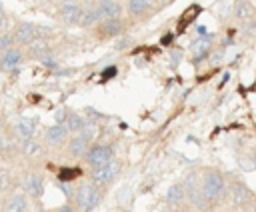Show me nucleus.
I'll return each instance as SVG.
<instances>
[{"label":"nucleus","instance_id":"1","mask_svg":"<svg viewBox=\"0 0 256 212\" xmlns=\"http://www.w3.org/2000/svg\"><path fill=\"white\" fill-rule=\"evenodd\" d=\"M98 186V184H96ZM94 184H82L76 192V204L80 210H92L102 202V192Z\"/></svg>","mask_w":256,"mask_h":212},{"label":"nucleus","instance_id":"2","mask_svg":"<svg viewBox=\"0 0 256 212\" xmlns=\"http://www.w3.org/2000/svg\"><path fill=\"white\" fill-rule=\"evenodd\" d=\"M120 172V162L116 160H108L100 166H94L92 170V182L98 184V186H104V184H110Z\"/></svg>","mask_w":256,"mask_h":212},{"label":"nucleus","instance_id":"3","mask_svg":"<svg viewBox=\"0 0 256 212\" xmlns=\"http://www.w3.org/2000/svg\"><path fill=\"white\" fill-rule=\"evenodd\" d=\"M202 190H204V196L208 198V202H214L222 196L224 192V178L218 174V172H208L204 176V182H202Z\"/></svg>","mask_w":256,"mask_h":212},{"label":"nucleus","instance_id":"4","mask_svg":"<svg viewBox=\"0 0 256 212\" xmlns=\"http://www.w3.org/2000/svg\"><path fill=\"white\" fill-rule=\"evenodd\" d=\"M34 38H38V26L32 22H20L14 30V40L18 44H30Z\"/></svg>","mask_w":256,"mask_h":212},{"label":"nucleus","instance_id":"5","mask_svg":"<svg viewBox=\"0 0 256 212\" xmlns=\"http://www.w3.org/2000/svg\"><path fill=\"white\" fill-rule=\"evenodd\" d=\"M212 38H214L212 34H202L198 40H194V42H192L190 52H192V60H194V62H200V60H204V58L208 56Z\"/></svg>","mask_w":256,"mask_h":212},{"label":"nucleus","instance_id":"6","mask_svg":"<svg viewBox=\"0 0 256 212\" xmlns=\"http://www.w3.org/2000/svg\"><path fill=\"white\" fill-rule=\"evenodd\" d=\"M86 160L90 166H100L108 160H112V148L108 146H92L86 154Z\"/></svg>","mask_w":256,"mask_h":212},{"label":"nucleus","instance_id":"7","mask_svg":"<svg viewBox=\"0 0 256 212\" xmlns=\"http://www.w3.org/2000/svg\"><path fill=\"white\" fill-rule=\"evenodd\" d=\"M60 16H62L66 22L80 24L82 18H84V10H82L76 2H64V6L60 8Z\"/></svg>","mask_w":256,"mask_h":212},{"label":"nucleus","instance_id":"8","mask_svg":"<svg viewBox=\"0 0 256 212\" xmlns=\"http://www.w3.org/2000/svg\"><path fill=\"white\" fill-rule=\"evenodd\" d=\"M20 62H22V52L14 50V48L4 50V54L0 56V68L2 70H14Z\"/></svg>","mask_w":256,"mask_h":212},{"label":"nucleus","instance_id":"9","mask_svg":"<svg viewBox=\"0 0 256 212\" xmlns=\"http://www.w3.org/2000/svg\"><path fill=\"white\" fill-rule=\"evenodd\" d=\"M88 142H90V140H86L82 134H78L76 138L70 140V144H68V152H70L74 158L86 156V154H88Z\"/></svg>","mask_w":256,"mask_h":212},{"label":"nucleus","instance_id":"10","mask_svg":"<svg viewBox=\"0 0 256 212\" xmlns=\"http://www.w3.org/2000/svg\"><path fill=\"white\" fill-rule=\"evenodd\" d=\"M14 132L20 136V138H32L34 132H36V122L32 118H20L14 126Z\"/></svg>","mask_w":256,"mask_h":212},{"label":"nucleus","instance_id":"11","mask_svg":"<svg viewBox=\"0 0 256 212\" xmlns=\"http://www.w3.org/2000/svg\"><path fill=\"white\" fill-rule=\"evenodd\" d=\"M26 190H28V194L32 198H42V194H44V182H42V178L38 174L26 176Z\"/></svg>","mask_w":256,"mask_h":212},{"label":"nucleus","instance_id":"12","mask_svg":"<svg viewBox=\"0 0 256 212\" xmlns=\"http://www.w3.org/2000/svg\"><path fill=\"white\" fill-rule=\"evenodd\" d=\"M68 132H70V130H68L64 124L50 126V128L46 130V140H48L50 144H60V142L66 140V134H68Z\"/></svg>","mask_w":256,"mask_h":212},{"label":"nucleus","instance_id":"13","mask_svg":"<svg viewBox=\"0 0 256 212\" xmlns=\"http://www.w3.org/2000/svg\"><path fill=\"white\" fill-rule=\"evenodd\" d=\"M28 54H30V58H44L48 52H50V46L42 40V38H34L30 44H28Z\"/></svg>","mask_w":256,"mask_h":212},{"label":"nucleus","instance_id":"14","mask_svg":"<svg viewBox=\"0 0 256 212\" xmlns=\"http://www.w3.org/2000/svg\"><path fill=\"white\" fill-rule=\"evenodd\" d=\"M184 194H186V190H184L182 184H172V186L168 188V192H166V202H168L170 206H178V204H182Z\"/></svg>","mask_w":256,"mask_h":212},{"label":"nucleus","instance_id":"15","mask_svg":"<svg viewBox=\"0 0 256 212\" xmlns=\"http://www.w3.org/2000/svg\"><path fill=\"white\" fill-rule=\"evenodd\" d=\"M98 6H100V10H102V16H104V18H120L122 8H120V4H118L116 0H102Z\"/></svg>","mask_w":256,"mask_h":212},{"label":"nucleus","instance_id":"16","mask_svg":"<svg viewBox=\"0 0 256 212\" xmlns=\"http://www.w3.org/2000/svg\"><path fill=\"white\" fill-rule=\"evenodd\" d=\"M200 14V6L198 4H192V6H188L184 12H182V16H180V20H178V32H182L196 16Z\"/></svg>","mask_w":256,"mask_h":212},{"label":"nucleus","instance_id":"17","mask_svg":"<svg viewBox=\"0 0 256 212\" xmlns=\"http://www.w3.org/2000/svg\"><path fill=\"white\" fill-rule=\"evenodd\" d=\"M120 30H122V24L118 18H106V22L100 26V32L104 36H116V34H120Z\"/></svg>","mask_w":256,"mask_h":212},{"label":"nucleus","instance_id":"18","mask_svg":"<svg viewBox=\"0 0 256 212\" xmlns=\"http://www.w3.org/2000/svg\"><path fill=\"white\" fill-rule=\"evenodd\" d=\"M248 198H250L248 188H244L242 184H234V186H232V202H234L236 206L246 204V202H248Z\"/></svg>","mask_w":256,"mask_h":212},{"label":"nucleus","instance_id":"19","mask_svg":"<svg viewBox=\"0 0 256 212\" xmlns=\"http://www.w3.org/2000/svg\"><path fill=\"white\" fill-rule=\"evenodd\" d=\"M26 208H28V202H26V198H24L22 194L12 196L10 202L6 204V210H12V212H22V210H26Z\"/></svg>","mask_w":256,"mask_h":212},{"label":"nucleus","instance_id":"20","mask_svg":"<svg viewBox=\"0 0 256 212\" xmlns=\"http://www.w3.org/2000/svg\"><path fill=\"white\" fill-rule=\"evenodd\" d=\"M84 126H86V122H84V118H82L80 114H68L66 128H68L70 132H80Z\"/></svg>","mask_w":256,"mask_h":212},{"label":"nucleus","instance_id":"21","mask_svg":"<svg viewBox=\"0 0 256 212\" xmlns=\"http://www.w3.org/2000/svg\"><path fill=\"white\" fill-rule=\"evenodd\" d=\"M82 176V170L80 168H62L60 172H58V180H62V182H70V180H74V178H80Z\"/></svg>","mask_w":256,"mask_h":212},{"label":"nucleus","instance_id":"22","mask_svg":"<svg viewBox=\"0 0 256 212\" xmlns=\"http://www.w3.org/2000/svg\"><path fill=\"white\" fill-rule=\"evenodd\" d=\"M22 152H24L26 156H36V154L40 152V144H38L36 140H32V138H24V142H22Z\"/></svg>","mask_w":256,"mask_h":212},{"label":"nucleus","instance_id":"23","mask_svg":"<svg viewBox=\"0 0 256 212\" xmlns=\"http://www.w3.org/2000/svg\"><path fill=\"white\" fill-rule=\"evenodd\" d=\"M148 8V0H128V10L132 14H142Z\"/></svg>","mask_w":256,"mask_h":212},{"label":"nucleus","instance_id":"24","mask_svg":"<svg viewBox=\"0 0 256 212\" xmlns=\"http://www.w3.org/2000/svg\"><path fill=\"white\" fill-rule=\"evenodd\" d=\"M234 12H236V16H238L240 20H246V18L250 16V10H248V4H246L244 0H236V8H234Z\"/></svg>","mask_w":256,"mask_h":212},{"label":"nucleus","instance_id":"25","mask_svg":"<svg viewBox=\"0 0 256 212\" xmlns=\"http://www.w3.org/2000/svg\"><path fill=\"white\" fill-rule=\"evenodd\" d=\"M14 42V34H0V50H8Z\"/></svg>","mask_w":256,"mask_h":212},{"label":"nucleus","instance_id":"26","mask_svg":"<svg viewBox=\"0 0 256 212\" xmlns=\"http://www.w3.org/2000/svg\"><path fill=\"white\" fill-rule=\"evenodd\" d=\"M80 134H82L86 140H92V138H94V134H96V126H92V124H86V126L80 130Z\"/></svg>","mask_w":256,"mask_h":212},{"label":"nucleus","instance_id":"27","mask_svg":"<svg viewBox=\"0 0 256 212\" xmlns=\"http://www.w3.org/2000/svg\"><path fill=\"white\" fill-rule=\"evenodd\" d=\"M116 72H118V70H116V66H108V68H106V70L102 72V80L114 78V76H116Z\"/></svg>","mask_w":256,"mask_h":212},{"label":"nucleus","instance_id":"28","mask_svg":"<svg viewBox=\"0 0 256 212\" xmlns=\"http://www.w3.org/2000/svg\"><path fill=\"white\" fill-rule=\"evenodd\" d=\"M58 188L64 192V196H66V198H70V196H72V188H70L68 184H64L62 180H58Z\"/></svg>","mask_w":256,"mask_h":212},{"label":"nucleus","instance_id":"29","mask_svg":"<svg viewBox=\"0 0 256 212\" xmlns=\"http://www.w3.org/2000/svg\"><path fill=\"white\" fill-rule=\"evenodd\" d=\"M66 120H68V114H66L64 110H58V112H56V122H58V124H64Z\"/></svg>","mask_w":256,"mask_h":212},{"label":"nucleus","instance_id":"30","mask_svg":"<svg viewBox=\"0 0 256 212\" xmlns=\"http://www.w3.org/2000/svg\"><path fill=\"white\" fill-rule=\"evenodd\" d=\"M6 184H8V180H6V174L0 170V190H4V188H6Z\"/></svg>","mask_w":256,"mask_h":212},{"label":"nucleus","instance_id":"31","mask_svg":"<svg viewBox=\"0 0 256 212\" xmlns=\"http://www.w3.org/2000/svg\"><path fill=\"white\" fill-rule=\"evenodd\" d=\"M2 24H4V10H2V4H0V30H2Z\"/></svg>","mask_w":256,"mask_h":212},{"label":"nucleus","instance_id":"32","mask_svg":"<svg viewBox=\"0 0 256 212\" xmlns=\"http://www.w3.org/2000/svg\"><path fill=\"white\" fill-rule=\"evenodd\" d=\"M254 162H256V154H254Z\"/></svg>","mask_w":256,"mask_h":212},{"label":"nucleus","instance_id":"33","mask_svg":"<svg viewBox=\"0 0 256 212\" xmlns=\"http://www.w3.org/2000/svg\"><path fill=\"white\" fill-rule=\"evenodd\" d=\"M38 2H42V0H38Z\"/></svg>","mask_w":256,"mask_h":212}]
</instances>
